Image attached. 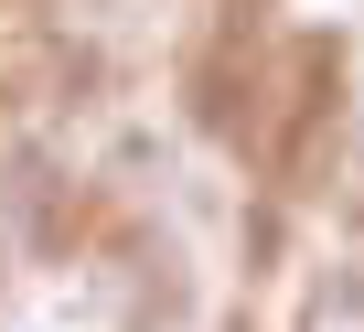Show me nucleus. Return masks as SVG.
<instances>
[]
</instances>
